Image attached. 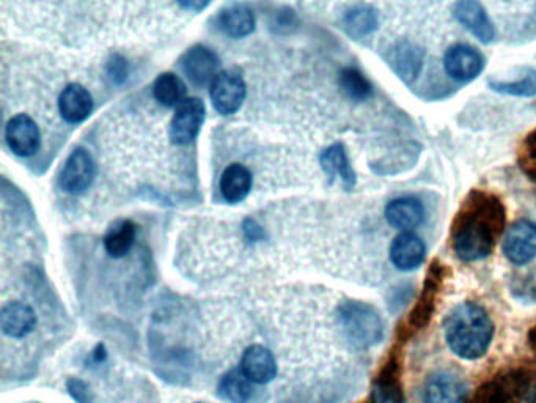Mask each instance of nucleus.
<instances>
[{"label":"nucleus","instance_id":"nucleus-1","mask_svg":"<svg viewBox=\"0 0 536 403\" xmlns=\"http://www.w3.org/2000/svg\"><path fill=\"white\" fill-rule=\"evenodd\" d=\"M507 210L494 194L474 189L456 213L452 226V248L463 262L486 259L505 229Z\"/></svg>","mask_w":536,"mask_h":403},{"label":"nucleus","instance_id":"nucleus-2","mask_svg":"<svg viewBox=\"0 0 536 403\" xmlns=\"http://www.w3.org/2000/svg\"><path fill=\"white\" fill-rule=\"evenodd\" d=\"M444 336L448 348L458 358L477 361L491 347L494 323L480 304L464 301L445 317Z\"/></svg>","mask_w":536,"mask_h":403},{"label":"nucleus","instance_id":"nucleus-3","mask_svg":"<svg viewBox=\"0 0 536 403\" xmlns=\"http://www.w3.org/2000/svg\"><path fill=\"white\" fill-rule=\"evenodd\" d=\"M447 273V268L439 260H434L431 263L430 268L426 271L419 298L415 301L414 307H412L406 320L401 322L397 331H395L397 345L408 342L411 337H414L415 334L425 330L426 326L430 325L437 309V301H439V296H441L442 289H444Z\"/></svg>","mask_w":536,"mask_h":403},{"label":"nucleus","instance_id":"nucleus-4","mask_svg":"<svg viewBox=\"0 0 536 403\" xmlns=\"http://www.w3.org/2000/svg\"><path fill=\"white\" fill-rule=\"evenodd\" d=\"M338 320L343 333L354 347H375L384 337L381 315L370 304L348 301L338 309Z\"/></svg>","mask_w":536,"mask_h":403},{"label":"nucleus","instance_id":"nucleus-5","mask_svg":"<svg viewBox=\"0 0 536 403\" xmlns=\"http://www.w3.org/2000/svg\"><path fill=\"white\" fill-rule=\"evenodd\" d=\"M401 369H403V359H401L400 345H395L390 355L387 356L386 363L382 364L376 375L370 403L404 402Z\"/></svg>","mask_w":536,"mask_h":403},{"label":"nucleus","instance_id":"nucleus-6","mask_svg":"<svg viewBox=\"0 0 536 403\" xmlns=\"http://www.w3.org/2000/svg\"><path fill=\"white\" fill-rule=\"evenodd\" d=\"M205 120V104L199 98H186L175 109L170 123V137L178 145H186L194 141L202 130Z\"/></svg>","mask_w":536,"mask_h":403},{"label":"nucleus","instance_id":"nucleus-7","mask_svg":"<svg viewBox=\"0 0 536 403\" xmlns=\"http://www.w3.org/2000/svg\"><path fill=\"white\" fill-rule=\"evenodd\" d=\"M246 84L235 71H221L211 82V101L222 115H232L243 106Z\"/></svg>","mask_w":536,"mask_h":403},{"label":"nucleus","instance_id":"nucleus-8","mask_svg":"<svg viewBox=\"0 0 536 403\" xmlns=\"http://www.w3.org/2000/svg\"><path fill=\"white\" fill-rule=\"evenodd\" d=\"M503 254L514 265H527L536 257V224L532 221L514 222L503 240Z\"/></svg>","mask_w":536,"mask_h":403},{"label":"nucleus","instance_id":"nucleus-9","mask_svg":"<svg viewBox=\"0 0 536 403\" xmlns=\"http://www.w3.org/2000/svg\"><path fill=\"white\" fill-rule=\"evenodd\" d=\"M486 60L472 46L455 45L448 48L444 56L445 73L458 82H470L485 70Z\"/></svg>","mask_w":536,"mask_h":403},{"label":"nucleus","instance_id":"nucleus-10","mask_svg":"<svg viewBox=\"0 0 536 403\" xmlns=\"http://www.w3.org/2000/svg\"><path fill=\"white\" fill-rule=\"evenodd\" d=\"M387 63L401 81L412 84L419 78L425 62V52L420 46L408 40L397 41L386 54Z\"/></svg>","mask_w":536,"mask_h":403},{"label":"nucleus","instance_id":"nucleus-11","mask_svg":"<svg viewBox=\"0 0 536 403\" xmlns=\"http://www.w3.org/2000/svg\"><path fill=\"white\" fill-rule=\"evenodd\" d=\"M453 16L464 29L469 30L475 38L489 45L496 38V27L489 19L483 5L475 0H461L453 5Z\"/></svg>","mask_w":536,"mask_h":403},{"label":"nucleus","instance_id":"nucleus-12","mask_svg":"<svg viewBox=\"0 0 536 403\" xmlns=\"http://www.w3.org/2000/svg\"><path fill=\"white\" fill-rule=\"evenodd\" d=\"M95 178V163L84 148H76L62 172V188L71 194L84 193Z\"/></svg>","mask_w":536,"mask_h":403},{"label":"nucleus","instance_id":"nucleus-13","mask_svg":"<svg viewBox=\"0 0 536 403\" xmlns=\"http://www.w3.org/2000/svg\"><path fill=\"white\" fill-rule=\"evenodd\" d=\"M5 139L10 150L18 156H32L40 148V130L26 114L16 115L8 122Z\"/></svg>","mask_w":536,"mask_h":403},{"label":"nucleus","instance_id":"nucleus-14","mask_svg":"<svg viewBox=\"0 0 536 403\" xmlns=\"http://www.w3.org/2000/svg\"><path fill=\"white\" fill-rule=\"evenodd\" d=\"M466 388L458 375L441 370L426 381L423 400L425 403H466Z\"/></svg>","mask_w":536,"mask_h":403},{"label":"nucleus","instance_id":"nucleus-15","mask_svg":"<svg viewBox=\"0 0 536 403\" xmlns=\"http://www.w3.org/2000/svg\"><path fill=\"white\" fill-rule=\"evenodd\" d=\"M219 59L211 49L205 46H195L184 54L181 68L184 74L194 82L195 86H206L216 79L219 70Z\"/></svg>","mask_w":536,"mask_h":403},{"label":"nucleus","instance_id":"nucleus-16","mask_svg":"<svg viewBox=\"0 0 536 403\" xmlns=\"http://www.w3.org/2000/svg\"><path fill=\"white\" fill-rule=\"evenodd\" d=\"M426 246L417 235L404 232L390 246V260L401 271H414L425 262Z\"/></svg>","mask_w":536,"mask_h":403},{"label":"nucleus","instance_id":"nucleus-17","mask_svg":"<svg viewBox=\"0 0 536 403\" xmlns=\"http://www.w3.org/2000/svg\"><path fill=\"white\" fill-rule=\"evenodd\" d=\"M241 370L252 383L266 385L277 375V363L268 348L252 345L241 358Z\"/></svg>","mask_w":536,"mask_h":403},{"label":"nucleus","instance_id":"nucleus-18","mask_svg":"<svg viewBox=\"0 0 536 403\" xmlns=\"http://www.w3.org/2000/svg\"><path fill=\"white\" fill-rule=\"evenodd\" d=\"M37 325V315L27 304L13 301L5 304L0 312V328L7 336L21 339L34 331Z\"/></svg>","mask_w":536,"mask_h":403},{"label":"nucleus","instance_id":"nucleus-19","mask_svg":"<svg viewBox=\"0 0 536 403\" xmlns=\"http://www.w3.org/2000/svg\"><path fill=\"white\" fill-rule=\"evenodd\" d=\"M425 218V207L414 197H400L392 200L386 207V219L390 226L404 232L419 227Z\"/></svg>","mask_w":536,"mask_h":403},{"label":"nucleus","instance_id":"nucleus-20","mask_svg":"<svg viewBox=\"0 0 536 403\" xmlns=\"http://www.w3.org/2000/svg\"><path fill=\"white\" fill-rule=\"evenodd\" d=\"M59 109L68 123L84 122L92 114V95L81 84H70L60 95Z\"/></svg>","mask_w":536,"mask_h":403},{"label":"nucleus","instance_id":"nucleus-21","mask_svg":"<svg viewBox=\"0 0 536 403\" xmlns=\"http://www.w3.org/2000/svg\"><path fill=\"white\" fill-rule=\"evenodd\" d=\"M252 189V174L243 164H232L221 177V193L230 204L243 202Z\"/></svg>","mask_w":536,"mask_h":403},{"label":"nucleus","instance_id":"nucleus-22","mask_svg":"<svg viewBox=\"0 0 536 403\" xmlns=\"http://www.w3.org/2000/svg\"><path fill=\"white\" fill-rule=\"evenodd\" d=\"M321 166L331 178L342 180L346 188L356 185V172L349 163L348 153L342 144H334L324 150L321 155Z\"/></svg>","mask_w":536,"mask_h":403},{"label":"nucleus","instance_id":"nucleus-23","mask_svg":"<svg viewBox=\"0 0 536 403\" xmlns=\"http://www.w3.org/2000/svg\"><path fill=\"white\" fill-rule=\"evenodd\" d=\"M136 241V226L131 221L115 222L111 229L107 230L104 237V248L107 254L114 259H122L133 249Z\"/></svg>","mask_w":536,"mask_h":403},{"label":"nucleus","instance_id":"nucleus-24","mask_svg":"<svg viewBox=\"0 0 536 403\" xmlns=\"http://www.w3.org/2000/svg\"><path fill=\"white\" fill-rule=\"evenodd\" d=\"M221 29L233 38H243L255 29L254 12L246 5H233L221 15Z\"/></svg>","mask_w":536,"mask_h":403},{"label":"nucleus","instance_id":"nucleus-25","mask_svg":"<svg viewBox=\"0 0 536 403\" xmlns=\"http://www.w3.org/2000/svg\"><path fill=\"white\" fill-rule=\"evenodd\" d=\"M252 381L243 370H230L219 383V396L230 403H247L252 397Z\"/></svg>","mask_w":536,"mask_h":403},{"label":"nucleus","instance_id":"nucleus-26","mask_svg":"<svg viewBox=\"0 0 536 403\" xmlns=\"http://www.w3.org/2000/svg\"><path fill=\"white\" fill-rule=\"evenodd\" d=\"M345 26L354 37H367L378 29V12L368 5H357L346 12Z\"/></svg>","mask_w":536,"mask_h":403},{"label":"nucleus","instance_id":"nucleus-27","mask_svg":"<svg viewBox=\"0 0 536 403\" xmlns=\"http://www.w3.org/2000/svg\"><path fill=\"white\" fill-rule=\"evenodd\" d=\"M488 86L494 92L508 95V97L532 98L536 95V70L529 68L514 81L491 79L488 82Z\"/></svg>","mask_w":536,"mask_h":403},{"label":"nucleus","instance_id":"nucleus-28","mask_svg":"<svg viewBox=\"0 0 536 403\" xmlns=\"http://www.w3.org/2000/svg\"><path fill=\"white\" fill-rule=\"evenodd\" d=\"M153 93L156 100L167 108L180 106L186 100V86L178 76L172 73H164L153 84Z\"/></svg>","mask_w":536,"mask_h":403},{"label":"nucleus","instance_id":"nucleus-29","mask_svg":"<svg viewBox=\"0 0 536 403\" xmlns=\"http://www.w3.org/2000/svg\"><path fill=\"white\" fill-rule=\"evenodd\" d=\"M340 87L346 93V97L354 101H365L373 95L370 82L356 68H345L340 73Z\"/></svg>","mask_w":536,"mask_h":403},{"label":"nucleus","instance_id":"nucleus-30","mask_svg":"<svg viewBox=\"0 0 536 403\" xmlns=\"http://www.w3.org/2000/svg\"><path fill=\"white\" fill-rule=\"evenodd\" d=\"M68 391H70L73 399L78 403H92L90 402L89 391H87V386L79 380H71L68 383Z\"/></svg>","mask_w":536,"mask_h":403},{"label":"nucleus","instance_id":"nucleus-31","mask_svg":"<svg viewBox=\"0 0 536 403\" xmlns=\"http://www.w3.org/2000/svg\"><path fill=\"white\" fill-rule=\"evenodd\" d=\"M492 386H494V392H492L491 403H519L518 400H514L513 397L502 388L497 377L492 378Z\"/></svg>","mask_w":536,"mask_h":403},{"label":"nucleus","instance_id":"nucleus-32","mask_svg":"<svg viewBox=\"0 0 536 403\" xmlns=\"http://www.w3.org/2000/svg\"><path fill=\"white\" fill-rule=\"evenodd\" d=\"M521 37L525 38V40L536 38V8L533 10L532 15L529 16V19L525 21L524 27L521 30Z\"/></svg>","mask_w":536,"mask_h":403},{"label":"nucleus","instance_id":"nucleus-33","mask_svg":"<svg viewBox=\"0 0 536 403\" xmlns=\"http://www.w3.org/2000/svg\"><path fill=\"white\" fill-rule=\"evenodd\" d=\"M525 152L529 155L530 161L535 163L536 161V130H533L529 136L525 137L524 142Z\"/></svg>","mask_w":536,"mask_h":403},{"label":"nucleus","instance_id":"nucleus-34","mask_svg":"<svg viewBox=\"0 0 536 403\" xmlns=\"http://www.w3.org/2000/svg\"><path fill=\"white\" fill-rule=\"evenodd\" d=\"M527 344H529L530 350L536 353V323L530 328L529 333H527Z\"/></svg>","mask_w":536,"mask_h":403},{"label":"nucleus","instance_id":"nucleus-35","mask_svg":"<svg viewBox=\"0 0 536 403\" xmlns=\"http://www.w3.org/2000/svg\"><path fill=\"white\" fill-rule=\"evenodd\" d=\"M532 164V167H527L525 171H527V174H529V177L532 178L533 182L536 183V164Z\"/></svg>","mask_w":536,"mask_h":403}]
</instances>
